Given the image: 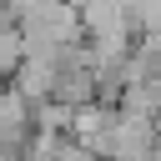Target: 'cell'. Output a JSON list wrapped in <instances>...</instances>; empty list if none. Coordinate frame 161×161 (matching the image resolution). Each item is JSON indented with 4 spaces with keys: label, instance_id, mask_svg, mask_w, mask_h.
Returning <instances> with one entry per match:
<instances>
[{
    "label": "cell",
    "instance_id": "1",
    "mask_svg": "<svg viewBox=\"0 0 161 161\" xmlns=\"http://www.w3.org/2000/svg\"><path fill=\"white\" fill-rule=\"evenodd\" d=\"M131 5V25H141L146 35H161V0H126Z\"/></svg>",
    "mask_w": 161,
    "mask_h": 161
}]
</instances>
